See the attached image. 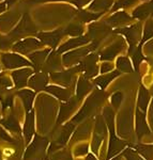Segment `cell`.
<instances>
[{"mask_svg":"<svg viewBox=\"0 0 153 160\" xmlns=\"http://www.w3.org/2000/svg\"><path fill=\"white\" fill-rule=\"evenodd\" d=\"M38 33L39 32H38L37 26L32 22L29 14L25 13V14H23L18 24L13 28L12 31L9 32L8 35H9L13 41H16L24 37H28V35H33V34L37 35Z\"/></svg>","mask_w":153,"mask_h":160,"instance_id":"1","label":"cell"},{"mask_svg":"<svg viewBox=\"0 0 153 160\" xmlns=\"http://www.w3.org/2000/svg\"><path fill=\"white\" fill-rule=\"evenodd\" d=\"M98 46V43L92 42L89 46H84L82 48H76V49H72L67 52H64L62 56V63L66 68H71V66H76V64H79L82 61V59L89 53H91Z\"/></svg>","mask_w":153,"mask_h":160,"instance_id":"2","label":"cell"},{"mask_svg":"<svg viewBox=\"0 0 153 160\" xmlns=\"http://www.w3.org/2000/svg\"><path fill=\"white\" fill-rule=\"evenodd\" d=\"M115 33H119L122 34L124 38H126L129 46V53H133L135 49H136V45L140 43L141 41V25L139 22L131 26H124V27L117 28L113 31Z\"/></svg>","mask_w":153,"mask_h":160,"instance_id":"3","label":"cell"},{"mask_svg":"<svg viewBox=\"0 0 153 160\" xmlns=\"http://www.w3.org/2000/svg\"><path fill=\"white\" fill-rule=\"evenodd\" d=\"M104 96L105 95L102 91L95 90V91L93 92L89 97H88V99L86 100L85 105L82 106V109L79 110V112L73 118V123L80 122L82 120L86 118L88 115H89L91 112H93V110H94L95 108H97L98 106L103 102Z\"/></svg>","mask_w":153,"mask_h":160,"instance_id":"4","label":"cell"},{"mask_svg":"<svg viewBox=\"0 0 153 160\" xmlns=\"http://www.w3.org/2000/svg\"><path fill=\"white\" fill-rule=\"evenodd\" d=\"M0 61L6 69H17L22 68H33L30 60H27L17 52L0 53Z\"/></svg>","mask_w":153,"mask_h":160,"instance_id":"5","label":"cell"},{"mask_svg":"<svg viewBox=\"0 0 153 160\" xmlns=\"http://www.w3.org/2000/svg\"><path fill=\"white\" fill-rule=\"evenodd\" d=\"M44 44L39 38H26L15 42L12 46V50L19 55H30L31 52L42 48Z\"/></svg>","mask_w":153,"mask_h":160,"instance_id":"6","label":"cell"},{"mask_svg":"<svg viewBox=\"0 0 153 160\" xmlns=\"http://www.w3.org/2000/svg\"><path fill=\"white\" fill-rule=\"evenodd\" d=\"M98 59H100V57L97 53H89L76 66L78 68L79 72L84 73V76L86 78H92V77L97 76L98 73V66L97 65Z\"/></svg>","mask_w":153,"mask_h":160,"instance_id":"7","label":"cell"},{"mask_svg":"<svg viewBox=\"0 0 153 160\" xmlns=\"http://www.w3.org/2000/svg\"><path fill=\"white\" fill-rule=\"evenodd\" d=\"M110 26L106 22H91L88 27V35L91 38L92 42L100 44L101 40H103L109 33Z\"/></svg>","mask_w":153,"mask_h":160,"instance_id":"8","label":"cell"},{"mask_svg":"<svg viewBox=\"0 0 153 160\" xmlns=\"http://www.w3.org/2000/svg\"><path fill=\"white\" fill-rule=\"evenodd\" d=\"M33 74H34V71L31 68H22L14 69L11 73V77L13 79V82H14V86L17 89L25 88L28 84L29 78Z\"/></svg>","mask_w":153,"mask_h":160,"instance_id":"9","label":"cell"},{"mask_svg":"<svg viewBox=\"0 0 153 160\" xmlns=\"http://www.w3.org/2000/svg\"><path fill=\"white\" fill-rule=\"evenodd\" d=\"M66 35L63 29H57L51 32H39L37 38L42 42L44 45H48L51 48H56L57 45L60 43L61 38Z\"/></svg>","mask_w":153,"mask_h":160,"instance_id":"10","label":"cell"},{"mask_svg":"<svg viewBox=\"0 0 153 160\" xmlns=\"http://www.w3.org/2000/svg\"><path fill=\"white\" fill-rule=\"evenodd\" d=\"M20 14L17 11H10L0 15V32H11L13 27L18 24Z\"/></svg>","mask_w":153,"mask_h":160,"instance_id":"11","label":"cell"},{"mask_svg":"<svg viewBox=\"0 0 153 160\" xmlns=\"http://www.w3.org/2000/svg\"><path fill=\"white\" fill-rule=\"evenodd\" d=\"M77 72H79L77 66H75L74 68L67 69L66 72H55V73H50V79L59 86L64 88L70 87L73 82L74 74Z\"/></svg>","mask_w":153,"mask_h":160,"instance_id":"12","label":"cell"},{"mask_svg":"<svg viewBox=\"0 0 153 160\" xmlns=\"http://www.w3.org/2000/svg\"><path fill=\"white\" fill-rule=\"evenodd\" d=\"M91 41V38H89L88 34L82 35L78 38H72L70 40H67L66 43H63L62 45H60L57 49L58 53H63L67 52V51L72 50V49H76V48L80 47V46H85L86 44H88Z\"/></svg>","mask_w":153,"mask_h":160,"instance_id":"13","label":"cell"},{"mask_svg":"<svg viewBox=\"0 0 153 160\" xmlns=\"http://www.w3.org/2000/svg\"><path fill=\"white\" fill-rule=\"evenodd\" d=\"M124 40L123 38H120L117 42L113 43L111 45H109L108 47L104 48L100 53V60L102 61H111L116 58L117 55L119 52L123 50L124 48Z\"/></svg>","mask_w":153,"mask_h":160,"instance_id":"14","label":"cell"},{"mask_svg":"<svg viewBox=\"0 0 153 160\" xmlns=\"http://www.w3.org/2000/svg\"><path fill=\"white\" fill-rule=\"evenodd\" d=\"M134 19L133 16H131L129 14H128L124 11H117L115 12V14H113L111 16H109L106 20L108 25L110 27H124L125 25H128L129 22H131Z\"/></svg>","mask_w":153,"mask_h":160,"instance_id":"15","label":"cell"},{"mask_svg":"<svg viewBox=\"0 0 153 160\" xmlns=\"http://www.w3.org/2000/svg\"><path fill=\"white\" fill-rule=\"evenodd\" d=\"M48 76L43 72H39V73L33 74L32 76L29 78V81H28V86H29L33 91L35 92H40L43 91V90L46 89L48 84Z\"/></svg>","mask_w":153,"mask_h":160,"instance_id":"16","label":"cell"},{"mask_svg":"<svg viewBox=\"0 0 153 160\" xmlns=\"http://www.w3.org/2000/svg\"><path fill=\"white\" fill-rule=\"evenodd\" d=\"M119 125V133L120 136H128L131 131V125H132V111L129 108L124 109L119 115L118 120ZM126 138V137H125Z\"/></svg>","mask_w":153,"mask_h":160,"instance_id":"17","label":"cell"},{"mask_svg":"<svg viewBox=\"0 0 153 160\" xmlns=\"http://www.w3.org/2000/svg\"><path fill=\"white\" fill-rule=\"evenodd\" d=\"M51 49L50 48H45V49H40L35 50L33 52H31L29 56V60L31 63L33 64V68L35 71H39L41 68H43L44 63H45L46 59H47L48 55L50 53Z\"/></svg>","mask_w":153,"mask_h":160,"instance_id":"18","label":"cell"},{"mask_svg":"<svg viewBox=\"0 0 153 160\" xmlns=\"http://www.w3.org/2000/svg\"><path fill=\"white\" fill-rule=\"evenodd\" d=\"M76 105H77V98H71L70 100H67V102H64L63 104L61 105L60 110H59L58 118H57V125L64 122V121L72 114V112L74 111Z\"/></svg>","mask_w":153,"mask_h":160,"instance_id":"19","label":"cell"},{"mask_svg":"<svg viewBox=\"0 0 153 160\" xmlns=\"http://www.w3.org/2000/svg\"><path fill=\"white\" fill-rule=\"evenodd\" d=\"M152 14H153V0L145 2V3L137 7L133 11V13H132V16L134 17V19L145 20Z\"/></svg>","mask_w":153,"mask_h":160,"instance_id":"20","label":"cell"},{"mask_svg":"<svg viewBox=\"0 0 153 160\" xmlns=\"http://www.w3.org/2000/svg\"><path fill=\"white\" fill-rule=\"evenodd\" d=\"M34 111L31 110L30 112H27V117H26L25 124H24V137L26 143L31 142L34 135Z\"/></svg>","mask_w":153,"mask_h":160,"instance_id":"21","label":"cell"},{"mask_svg":"<svg viewBox=\"0 0 153 160\" xmlns=\"http://www.w3.org/2000/svg\"><path fill=\"white\" fill-rule=\"evenodd\" d=\"M59 55L60 53H58L55 50L50 51V53L48 55L47 59H46L45 63L43 65L44 71L49 72V73H55V71L61 68V60Z\"/></svg>","mask_w":153,"mask_h":160,"instance_id":"22","label":"cell"},{"mask_svg":"<svg viewBox=\"0 0 153 160\" xmlns=\"http://www.w3.org/2000/svg\"><path fill=\"white\" fill-rule=\"evenodd\" d=\"M135 118H136V133H137V136H138V138H141L142 136L150 133V129L148 128L144 111H141L138 108V109L136 110Z\"/></svg>","mask_w":153,"mask_h":160,"instance_id":"23","label":"cell"},{"mask_svg":"<svg viewBox=\"0 0 153 160\" xmlns=\"http://www.w3.org/2000/svg\"><path fill=\"white\" fill-rule=\"evenodd\" d=\"M44 91L54 95V96L57 97L59 100H62V102H67V100L71 99V96H72L70 90L66 89V88L59 87V86H47Z\"/></svg>","mask_w":153,"mask_h":160,"instance_id":"24","label":"cell"},{"mask_svg":"<svg viewBox=\"0 0 153 160\" xmlns=\"http://www.w3.org/2000/svg\"><path fill=\"white\" fill-rule=\"evenodd\" d=\"M92 90V83L85 76L79 77L76 86V98L82 100L85 96Z\"/></svg>","mask_w":153,"mask_h":160,"instance_id":"25","label":"cell"},{"mask_svg":"<svg viewBox=\"0 0 153 160\" xmlns=\"http://www.w3.org/2000/svg\"><path fill=\"white\" fill-rule=\"evenodd\" d=\"M17 96L20 97V99L23 100V104H24V107L27 112H30L31 109H32V105H33V100H34L35 97V92L31 91V90H20L16 93Z\"/></svg>","mask_w":153,"mask_h":160,"instance_id":"26","label":"cell"},{"mask_svg":"<svg viewBox=\"0 0 153 160\" xmlns=\"http://www.w3.org/2000/svg\"><path fill=\"white\" fill-rule=\"evenodd\" d=\"M124 145H125V143H124L123 141H121L119 138H117V137L115 136V133H111L110 141H109V148H108L107 160L110 159L113 156H115V155L118 154L121 149H123Z\"/></svg>","mask_w":153,"mask_h":160,"instance_id":"27","label":"cell"},{"mask_svg":"<svg viewBox=\"0 0 153 160\" xmlns=\"http://www.w3.org/2000/svg\"><path fill=\"white\" fill-rule=\"evenodd\" d=\"M113 0H93L88 6V10L92 12H106L113 8Z\"/></svg>","mask_w":153,"mask_h":160,"instance_id":"28","label":"cell"},{"mask_svg":"<svg viewBox=\"0 0 153 160\" xmlns=\"http://www.w3.org/2000/svg\"><path fill=\"white\" fill-rule=\"evenodd\" d=\"M119 75H120V71H113V72H111V73H109V74H108V73L104 74V75H102V76H100V77H97V78L94 79V83L97 84V86L100 88L101 90H104L105 88L107 87L113 79L116 78V77L119 76Z\"/></svg>","mask_w":153,"mask_h":160,"instance_id":"29","label":"cell"},{"mask_svg":"<svg viewBox=\"0 0 153 160\" xmlns=\"http://www.w3.org/2000/svg\"><path fill=\"white\" fill-rule=\"evenodd\" d=\"M103 14H104V12H92V11L80 10L77 13V18L82 22H92L98 20Z\"/></svg>","mask_w":153,"mask_h":160,"instance_id":"30","label":"cell"},{"mask_svg":"<svg viewBox=\"0 0 153 160\" xmlns=\"http://www.w3.org/2000/svg\"><path fill=\"white\" fill-rule=\"evenodd\" d=\"M74 123H67L66 124V126H64V128L62 129L60 136H59L58 140L56 141V144H58V146H63L66 145V143L67 142V140H69L70 136L72 135V132L74 131Z\"/></svg>","mask_w":153,"mask_h":160,"instance_id":"31","label":"cell"},{"mask_svg":"<svg viewBox=\"0 0 153 160\" xmlns=\"http://www.w3.org/2000/svg\"><path fill=\"white\" fill-rule=\"evenodd\" d=\"M1 125H3L7 129L13 131V132H20V126L18 121L16 120V118L13 114H10L1 121Z\"/></svg>","mask_w":153,"mask_h":160,"instance_id":"32","label":"cell"},{"mask_svg":"<svg viewBox=\"0 0 153 160\" xmlns=\"http://www.w3.org/2000/svg\"><path fill=\"white\" fill-rule=\"evenodd\" d=\"M66 35H70L72 38H78L84 34V27L79 22H72L64 29Z\"/></svg>","mask_w":153,"mask_h":160,"instance_id":"33","label":"cell"},{"mask_svg":"<svg viewBox=\"0 0 153 160\" xmlns=\"http://www.w3.org/2000/svg\"><path fill=\"white\" fill-rule=\"evenodd\" d=\"M150 102V95L149 92L146 90V88L140 87L139 89V93H138V108L141 111H146L148 106H149Z\"/></svg>","mask_w":153,"mask_h":160,"instance_id":"34","label":"cell"},{"mask_svg":"<svg viewBox=\"0 0 153 160\" xmlns=\"http://www.w3.org/2000/svg\"><path fill=\"white\" fill-rule=\"evenodd\" d=\"M116 65L119 71L124 72V73H132V72L134 71L131 61H129V59L128 57H119V58L117 59Z\"/></svg>","mask_w":153,"mask_h":160,"instance_id":"35","label":"cell"},{"mask_svg":"<svg viewBox=\"0 0 153 160\" xmlns=\"http://www.w3.org/2000/svg\"><path fill=\"white\" fill-rule=\"evenodd\" d=\"M106 124L108 126V129L110 130V133H115V112L110 107H106L103 112Z\"/></svg>","mask_w":153,"mask_h":160,"instance_id":"36","label":"cell"},{"mask_svg":"<svg viewBox=\"0 0 153 160\" xmlns=\"http://www.w3.org/2000/svg\"><path fill=\"white\" fill-rule=\"evenodd\" d=\"M153 38V18H149L144 26V33L140 41V44L144 45L147 41L151 40Z\"/></svg>","mask_w":153,"mask_h":160,"instance_id":"37","label":"cell"},{"mask_svg":"<svg viewBox=\"0 0 153 160\" xmlns=\"http://www.w3.org/2000/svg\"><path fill=\"white\" fill-rule=\"evenodd\" d=\"M90 130H91V125H90L89 122L82 124L78 129L75 131V135L73 137V141H77L82 138H86V137L90 133Z\"/></svg>","mask_w":153,"mask_h":160,"instance_id":"38","label":"cell"},{"mask_svg":"<svg viewBox=\"0 0 153 160\" xmlns=\"http://www.w3.org/2000/svg\"><path fill=\"white\" fill-rule=\"evenodd\" d=\"M141 48H142V45L139 43L138 46H137V48L135 49V51L132 53V59H133L134 68L136 71L138 69L139 65H140V63L142 62V60H144V56H142V52H141Z\"/></svg>","mask_w":153,"mask_h":160,"instance_id":"39","label":"cell"},{"mask_svg":"<svg viewBox=\"0 0 153 160\" xmlns=\"http://www.w3.org/2000/svg\"><path fill=\"white\" fill-rule=\"evenodd\" d=\"M137 0H117L113 3V8H111V11L117 12L121 9H125V8H129L131 6H133L134 3H136Z\"/></svg>","mask_w":153,"mask_h":160,"instance_id":"40","label":"cell"},{"mask_svg":"<svg viewBox=\"0 0 153 160\" xmlns=\"http://www.w3.org/2000/svg\"><path fill=\"white\" fill-rule=\"evenodd\" d=\"M94 133H98V135H101V136H106L107 133V128L105 126V123L103 121L102 117H98L97 118V121H95V131Z\"/></svg>","mask_w":153,"mask_h":160,"instance_id":"41","label":"cell"},{"mask_svg":"<svg viewBox=\"0 0 153 160\" xmlns=\"http://www.w3.org/2000/svg\"><path fill=\"white\" fill-rule=\"evenodd\" d=\"M137 149H138V152L145 157V158H147L148 160L153 159V145L137 146Z\"/></svg>","mask_w":153,"mask_h":160,"instance_id":"42","label":"cell"},{"mask_svg":"<svg viewBox=\"0 0 153 160\" xmlns=\"http://www.w3.org/2000/svg\"><path fill=\"white\" fill-rule=\"evenodd\" d=\"M13 44H14V41H13L9 35L0 34V50L12 48Z\"/></svg>","mask_w":153,"mask_h":160,"instance_id":"43","label":"cell"},{"mask_svg":"<svg viewBox=\"0 0 153 160\" xmlns=\"http://www.w3.org/2000/svg\"><path fill=\"white\" fill-rule=\"evenodd\" d=\"M13 83L14 82H13L12 77H9L6 73L0 74V87L8 89V88L13 87Z\"/></svg>","mask_w":153,"mask_h":160,"instance_id":"44","label":"cell"},{"mask_svg":"<svg viewBox=\"0 0 153 160\" xmlns=\"http://www.w3.org/2000/svg\"><path fill=\"white\" fill-rule=\"evenodd\" d=\"M103 139H104V136L98 135V133H94V135H93L91 148H92V151H93V153H94V154L98 153V148L101 146V143H102Z\"/></svg>","mask_w":153,"mask_h":160,"instance_id":"45","label":"cell"},{"mask_svg":"<svg viewBox=\"0 0 153 160\" xmlns=\"http://www.w3.org/2000/svg\"><path fill=\"white\" fill-rule=\"evenodd\" d=\"M122 99H123L122 93H121V92H116V93H113V96H111V98H110L111 105H113V107L116 108V109H118V108L120 107Z\"/></svg>","mask_w":153,"mask_h":160,"instance_id":"46","label":"cell"},{"mask_svg":"<svg viewBox=\"0 0 153 160\" xmlns=\"http://www.w3.org/2000/svg\"><path fill=\"white\" fill-rule=\"evenodd\" d=\"M88 149H89L88 144H82V145H78L74 149V155L77 157L82 156V155H86L88 153Z\"/></svg>","mask_w":153,"mask_h":160,"instance_id":"47","label":"cell"},{"mask_svg":"<svg viewBox=\"0 0 153 160\" xmlns=\"http://www.w3.org/2000/svg\"><path fill=\"white\" fill-rule=\"evenodd\" d=\"M113 65L110 63V62L108 61H105L103 62L102 64H101V68H100V73L101 74H107L109 73V72L113 71Z\"/></svg>","mask_w":153,"mask_h":160,"instance_id":"48","label":"cell"},{"mask_svg":"<svg viewBox=\"0 0 153 160\" xmlns=\"http://www.w3.org/2000/svg\"><path fill=\"white\" fill-rule=\"evenodd\" d=\"M71 1V3H73L74 6H76L78 9H82V8H84L85 6H88V4H90L93 0H70Z\"/></svg>","mask_w":153,"mask_h":160,"instance_id":"49","label":"cell"},{"mask_svg":"<svg viewBox=\"0 0 153 160\" xmlns=\"http://www.w3.org/2000/svg\"><path fill=\"white\" fill-rule=\"evenodd\" d=\"M0 138L3 139V140H6V141H13V139L8 135V133L6 132V130L1 127H0Z\"/></svg>","mask_w":153,"mask_h":160,"instance_id":"50","label":"cell"},{"mask_svg":"<svg viewBox=\"0 0 153 160\" xmlns=\"http://www.w3.org/2000/svg\"><path fill=\"white\" fill-rule=\"evenodd\" d=\"M12 105H13V97L12 96L6 97V100H4V102H3V109L12 107Z\"/></svg>","mask_w":153,"mask_h":160,"instance_id":"51","label":"cell"},{"mask_svg":"<svg viewBox=\"0 0 153 160\" xmlns=\"http://www.w3.org/2000/svg\"><path fill=\"white\" fill-rule=\"evenodd\" d=\"M7 9H9V8H8V4L6 3V1L0 2V15H1L3 12H6Z\"/></svg>","mask_w":153,"mask_h":160,"instance_id":"52","label":"cell"},{"mask_svg":"<svg viewBox=\"0 0 153 160\" xmlns=\"http://www.w3.org/2000/svg\"><path fill=\"white\" fill-rule=\"evenodd\" d=\"M45 1H64V0H28V2H32V3H39V2Z\"/></svg>","mask_w":153,"mask_h":160,"instance_id":"53","label":"cell"},{"mask_svg":"<svg viewBox=\"0 0 153 160\" xmlns=\"http://www.w3.org/2000/svg\"><path fill=\"white\" fill-rule=\"evenodd\" d=\"M4 1H6V3L8 4V8H11L13 4L16 3L17 0H4Z\"/></svg>","mask_w":153,"mask_h":160,"instance_id":"54","label":"cell"},{"mask_svg":"<svg viewBox=\"0 0 153 160\" xmlns=\"http://www.w3.org/2000/svg\"><path fill=\"white\" fill-rule=\"evenodd\" d=\"M150 124H151V127L153 129V107H152L151 111H150Z\"/></svg>","mask_w":153,"mask_h":160,"instance_id":"55","label":"cell"},{"mask_svg":"<svg viewBox=\"0 0 153 160\" xmlns=\"http://www.w3.org/2000/svg\"><path fill=\"white\" fill-rule=\"evenodd\" d=\"M86 160H97V159H95V157L93 156V155L90 154V155H88V157L86 158Z\"/></svg>","mask_w":153,"mask_h":160,"instance_id":"56","label":"cell"},{"mask_svg":"<svg viewBox=\"0 0 153 160\" xmlns=\"http://www.w3.org/2000/svg\"><path fill=\"white\" fill-rule=\"evenodd\" d=\"M113 160H121V159H120V157H117V158H115V159H113Z\"/></svg>","mask_w":153,"mask_h":160,"instance_id":"57","label":"cell"},{"mask_svg":"<svg viewBox=\"0 0 153 160\" xmlns=\"http://www.w3.org/2000/svg\"><path fill=\"white\" fill-rule=\"evenodd\" d=\"M1 92H2V91H1V89H0V93H1Z\"/></svg>","mask_w":153,"mask_h":160,"instance_id":"58","label":"cell"},{"mask_svg":"<svg viewBox=\"0 0 153 160\" xmlns=\"http://www.w3.org/2000/svg\"><path fill=\"white\" fill-rule=\"evenodd\" d=\"M70 160H71V159H70Z\"/></svg>","mask_w":153,"mask_h":160,"instance_id":"59","label":"cell"}]
</instances>
